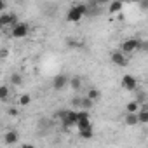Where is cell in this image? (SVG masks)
Returning a JSON list of instances; mask_svg holds the SVG:
<instances>
[{
    "instance_id": "d6986e66",
    "label": "cell",
    "mask_w": 148,
    "mask_h": 148,
    "mask_svg": "<svg viewBox=\"0 0 148 148\" xmlns=\"http://www.w3.org/2000/svg\"><path fill=\"white\" fill-rule=\"evenodd\" d=\"M11 82L14 84V86H21L23 84V77H21V73H12V75H11Z\"/></svg>"
},
{
    "instance_id": "603a6c76",
    "label": "cell",
    "mask_w": 148,
    "mask_h": 148,
    "mask_svg": "<svg viewBox=\"0 0 148 148\" xmlns=\"http://www.w3.org/2000/svg\"><path fill=\"white\" fill-rule=\"evenodd\" d=\"M139 51H148V40H141V49Z\"/></svg>"
},
{
    "instance_id": "484cf974",
    "label": "cell",
    "mask_w": 148,
    "mask_h": 148,
    "mask_svg": "<svg viewBox=\"0 0 148 148\" xmlns=\"http://www.w3.org/2000/svg\"><path fill=\"white\" fill-rule=\"evenodd\" d=\"M9 115H14V117H16V115H18V110H16V108H11V110H9Z\"/></svg>"
},
{
    "instance_id": "4fadbf2b",
    "label": "cell",
    "mask_w": 148,
    "mask_h": 148,
    "mask_svg": "<svg viewBox=\"0 0 148 148\" xmlns=\"http://www.w3.org/2000/svg\"><path fill=\"white\" fill-rule=\"evenodd\" d=\"M141 110V105L134 99V101H129L127 105H125V113H138Z\"/></svg>"
},
{
    "instance_id": "277c9868",
    "label": "cell",
    "mask_w": 148,
    "mask_h": 148,
    "mask_svg": "<svg viewBox=\"0 0 148 148\" xmlns=\"http://www.w3.org/2000/svg\"><path fill=\"white\" fill-rule=\"evenodd\" d=\"M77 122H79V112L68 110L66 115H64V119L61 120V125H63V129H70V127H73V125L77 127Z\"/></svg>"
},
{
    "instance_id": "8fae6325",
    "label": "cell",
    "mask_w": 148,
    "mask_h": 148,
    "mask_svg": "<svg viewBox=\"0 0 148 148\" xmlns=\"http://www.w3.org/2000/svg\"><path fill=\"white\" fill-rule=\"evenodd\" d=\"M124 122H125V125H129V127L138 125V124H139V120H138V113H125Z\"/></svg>"
},
{
    "instance_id": "d4e9b609",
    "label": "cell",
    "mask_w": 148,
    "mask_h": 148,
    "mask_svg": "<svg viewBox=\"0 0 148 148\" xmlns=\"http://www.w3.org/2000/svg\"><path fill=\"white\" fill-rule=\"evenodd\" d=\"M21 148H37V146H35V145H32V143H25Z\"/></svg>"
},
{
    "instance_id": "ba28073f",
    "label": "cell",
    "mask_w": 148,
    "mask_h": 148,
    "mask_svg": "<svg viewBox=\"0 0 148 148\" xmlns=\"http://www.w3.org/2000/svg\"><path fill=\"white\" fill-rule=\"evenodd\" d=\"M66 86H70V79H68V75H64V73H59V75H56V77L52 79V87H54L56 91H61V89H64Z\"/></svg>"
},
{
    "instance_id": "e0dca14e",
    "label": "cell",
    "mask_w": 148,
    "mask_h": 148,
    "mask_svg": "<svg viewBox=\"0 0 148 148\" xmlns=\"http://www.w3.org/2000/svg\"><path fill=\"white\" fill-rule=\"evenodd\" d=\"M86 96H87V98H89V99H91V101H98V99H99V98H101V92H99V91H98V89H89V91H87V94H86Z\"/></svg>"
},
{
    "instance_id": "4316f807",
    "label": "cell",
    "mask_w": 148,
    "mask_h": 148,
    "mask_svg": "<svg viewBox=\"0 0 148 148\" xmlns=\"http://www.w3.org/2000/svg\"><path fill=\"white\" fill-rule=\"evenodd\" d=\"M0 56H2V58H5V56H7V51H5V49H2V52H0Z\"/></svg>"
},
{
    "instance_id": "6da1fadb",
    "label": "cell",
    "mask_w": 148,
    "mask_h": 148,
    "mask_svg": "<svg viewBox=\"0 0 148 148\" xmlns=\"http://www.w3.org/2000/svg\"><path fill=\"white\" fill-rule=\"evenodd\" d=\"M89 14V5L87 4H75V5H71L66 12V19L70 23H79L84 16Z\"/></svg>"
},
{
    "instance_id": "44dd1931",
    "label": "cell",
    "mask_w": 148,
    "mask_h": 148,
    "mask_svg": "<svg viewBox=\"0 0 148 148\" xmlns=\"http://www.w3.org/2000/svg\"><path fill=\"white\" fill-rule=\"evenodd\" d=\"M30 103H32V96L30 94H21L19 96V105L21 106H28Z\"/></svg>"
},
{
    "instance_id": "7a4b0ae2",
    "label": "cell",
    "mask_w": 148,
    "mask_h": 148,
    "mask_svg": "<svg viewBox=\"0 0 148 148\" xmlns=\"http://www.w3.org/2000/svg\"><path fill=\"white\" fill-rule=\"evenodd\" d=\"M139 49H141V40H139V38H127V40H124L122 45H120V51H122L124 54H132V52H136V51H139Z\"/></svg>"
},
{
    "instance_id": "ffe728a7",
    "label": "cell",
    "mask_w": 148,
    "mask_h": 148,
    "mask_svg": "<svg viewBox=\"0 0 148 148\" xmlns=\"http://www.w3.org/2000/svg\"><path fill=\"white\" fill-rule=\"evenodd\" d=\"M7 98H9V86H2L0 87V99L2 101H7Z\"/></svg>"
},
{
    "instance_id": "ac0fdd59",
    "label": "cell",
    "mask_w": 148,
    "mask_h": 148,
    "mask_svg": "<svg viewBox=\"0 0 148 148\" xmlns=\"http://www.w3.org/2000/svg\"><path fill=\"white\" fill-rule=\"evenodd\" d=\"M79 136L82 139H92L94 138V131L92 129H86V131H79Z\"/></svg>"
},
{
    "instance_id": "52a82bcc",
    "label": "cell",
    "mask_w": 148,
    "mask_h": 148,
    "mask_svg": "<svg viewBox=\"0 0 148 148\" xmlns=\"http://www.w3.org/2000/svg\"><path fill=\"white\" fill-rule=\"evenodd\" d=\"M28 32H30V26L26 23H19L14 28H11L12 38H25V37H28Z\"/></svg>"
},
{
    "instance_id": "5bb4252c",
    "label": "cell",
    "mask_w": 148,
    "mask_h": 148,
    "mask_svg": "<svg viewBox=\"0 0 148 148\" xmlns=\"http://www.w3.org/2000/svg\"><path fill=\"white\" fill-rule=\"evenodd\" d=\"M138 120H139V124H148V106H143L138 112Z\"/></svg>"
},
{
    "instance_id": "cb8c5ba5",
    "label": "cell",
    "mask_w": 148,
    "mask_h": 148,
    "mask_svg": "<svg viewBox=\"0 0 148 148\" xmlns=\"http://www.w3.org/2000/svg\"><path fill=\"white\" fill-rule=\"evenodd\" d=\"M139 7H141L143 11H146V9H148V2H139Z\"/></svg>"
},
{
    "instance_id": "7402d4cb",
    "label": "cell",
    "mask_w": 148,
    "mask_h": 148,
    "mask_svg": "<svg viewBox=\"0 0 148 148\" xmlns=\"http://www.w3.org/2000/svg\"><path fill=\"white\" fill-rule=\"evenodd\" d=\"M68 45H70V47H77V45H80V44H79L75 38H68Z\"/></svg>"
},
{
    "instance_id": "9a60e30c",
    "label": "cell",
    "mask_w": 148,
    "mask_h": 148,
    "mask_svg": "<svg viewBox=\"0 0 148 148\" xmlns=\"http://www.w3.org/2000/svg\"><path fill=\"white\" fill-rule=\"evenodd\" d=\"M70 87H71L73 91H79V89L82 87V79H80L79 75L71 77V79H70Z\"/></svg>"
},
{
    "instance_id": "30bf717a",
    "label": "cell",
    "mask_w": 148,
    "mask_h": 148,
    "mask_svg": "<svg viewBox=\"0 0 148 148\" xmlns=\"http://www.w3.org/2000/svg\"><path fill=\"white\" fill-rule=\"evenodd\" d=\"M18 139H19L18 131H7V132L4 134V141H5V145H14V143H18Z\"/></svg>"
},
{
    "instance_id": "3957f363",
    "label": "cell",
    "mask_w": 148,
    "mask_h": 148,
    "mask_svg": "<svg viewBox=\"0 0 148 148\" xmlns=\"http://www.w3.org/2000/svg\"><path fill=\"white\" fill-rule=\"evenodd\" d=\"M16 25H19L18 14H14V12H4V14H0V26H4V28H14Z\"/></svg>"
},
{
    "instance_id": "2e32d148",
    "label": "cell",
    "mask_w": 148,
    "mask_h": 148,
    "mask_svg": "<svg viewBox=\"0 0 148 148\" xmlns=\"http://www.w3.org/2000/svg\"><path fill=\"white\" fill-rule=\"evenodd\" d=\"M122 9H124V4H122V2H112L110 7H108L110 14H117V12H120Z\"/></svg>"
},
{
    "instance_id": "8992f818",
    "label": "cell",
    "mask_w": 148,
    "mask_h": 148,
    "mask_svg": "<svg viewBox=\"0 0 148 148\" xmlns=\"http://www.w3.org/2000/svg\"><path fill=\"white\" fill-rule=\"evenodd\" d=\"M77 129H79V131L92 129V124H91V117H89V112L79 110V122H77Z\"/></svg>"
},
{
    "instance_id": "9c48e42d",
    "label": "cell",
    "mask_w": 148,
    "mask_h": 148,
    "mask_svg": "<svg viewBox=\"0 0 148 148\" xmlns=\"http://www.w3.org/2000/svg\"><path fill=\"white\" fill-rule=\"evenodd\" d=\"M120 84H122V87H124L125 91H136V87H138L136 77H134V75H129V73H125V75L122 77Z\"/></svg>"
},
{
    "instance_id": "5b68a950",
    "label": "cell",
    "mask_w": 148,
    "mask_h": 148,
    "mask_svg": "<svg viewBox=\"0 0 148 148\" xmlns=\"http://www.w3.org/2000/svg\"><path fill=\"white\" fill-rule=\"evenodd\" d=\"M110 61H112L115 66H120V68L127 66V63H129L127 56H125L122 51H112V52H110Z\"/></svg>"
},
{
    "instance_id": "7c38bea8",
    "label": "cell",
    "mask_w": 148,
    "mask_h": 148,
    "mask_svg": "<svg viewBox=\"0 0 148 148\" xmlns=\"http://www.w3.org/2000/svg\"><path fill=\"white\" fill-rule=\"evenodd\" d=\"M92 105H94V101H91L87 96H84L82 99H79V106H80V110H84V112H89V110L92 108Z\"/></svg>"
}]
</instances>
